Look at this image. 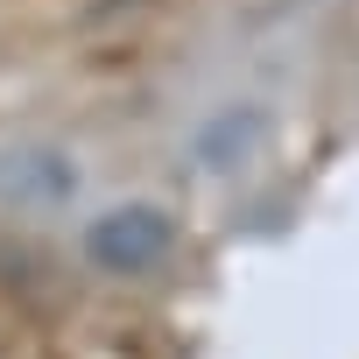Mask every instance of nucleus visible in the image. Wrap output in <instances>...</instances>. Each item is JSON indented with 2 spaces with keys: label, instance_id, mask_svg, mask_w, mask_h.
I'll return each mask as SVG.
<instances>
[{
  "label": "nucleus",
  "instance_id": "nucleus-1",
  "mask_svg": "<svg viewBox=\"0 0 359 359\" xmlns=\"http://www.w3.org/2000/svg\"><path fill=\"white\" fill-rule=\"evenodd\" d=\"M162 219L155 212H106L92 233H85V247H92V261H106V268H148L155 254H162Z\"/></svg>",
  "mask_w": 359,
  "mask_h": 359
}]
</instances>
